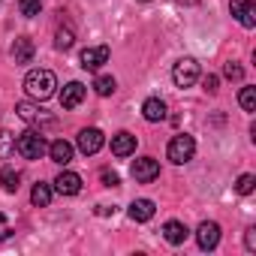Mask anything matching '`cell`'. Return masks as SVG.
<instances>
[{
	"instance_id": "6da1fadb",
	"label": "cell",
	"mask_w": 256,
	"mask_h": 256,
	"mask_svg": "<svg viewBox=\"0 0 256 256\" xmlns=\"http://www.w3.org/2000/svg\"><path fill=\"white\" fill-rule=\"evenodd\" d=\"M54 88H58V76H54L52 70H30V72L24 76V90H28V96L36 100V102L54 96Z\"/></svg>"
},
{
	"instance_id": "4fadbf2b",
	"label": "cell",
	"mask_w": 256,
	"mask_h": 256,
	"mask_svg": "<svg viewBox=\"0 0 256 256\" xmlns=\"http://www.w3.org/2000/svg\"><path fill=\"white\" fill-rule=\"evenodd\" d=\"M136 136L130 133V130H120V133H114L112 136V154L114 157H133L136 154Z\"/></svg>"
},
{
	"instance_id": "4dcf8cb0",
	"label": "cell",
	"mask_w": 256,
	"mask_h": 256,
	"mask_svg": "<svg viewBox=\"0 0 256 256\" xmlns=\"http://www.w3.org/2000/svg\"><path fill=\"white\" fill-rule=\"evenodd\" d=\"M118 208L114 205H96V217H108V214H114Z\"/></svg>"
},
{
	"instance_id": "e0dca14e",
	"label": "cell",
	"mask_w": 256,
	"mask_h": 256,
	"mask_svg": "<svg viewBox=\"0 0 256 256\" xmlns=\"http://www.w3.org/2000/svg\"><path fill=\"white\" fill-rule=\"evenodd\" d=\"M154 214H157V205L151 199H133L130 202V220L148 223V220H154Z\"/></svg>"
},
{
	"instance_id": "5bb4252c",
	"label": "cell",
	"mask_w": 256,
	"mask_h": 256,
	"mask_svg": "<svg viewBox=\"0 0 256 256\" xmlns=\"http://www.w3.org/2000/svg\"><path fill=\"white\" fill-rule=\"evenodd\" d=\"M84 94H88V88L82 84V82H70V84H64V90H60V108H78L82 106V100H84Z\"/></svg>"
},
{
	"instance_id": "5b68a950",
	"label": "cell",
	"mask_w": 256,
	"mask_h": 256,
	"mask_svg": "<svg viewBox=\"0 0 256 256\" xmlns=\"http://www.w3.org/2000/svg\"><path fill=\"white\" fill-rule=\"evenodd\" d=\"M202 78V66H199V60L196 58H181L175 66H172V82H175V88H193L196 82Z\"/></svg>"
},
{
	"instance_id": "9c48e42d",
	"label": "cell",
	"mask_w": 256,
	"mask_h": 256,
	"mask_svg": "<svg viewBox=\"0 0 256 256\" xmlns=\"http://www.w3.org/2000/svg\"><path fill=\"white\" fill-rule=\"evenodd\" d=\"M130 172H133V178H136L139 184H154V181L160 178V160H154V157H139Z\"/></svg>"
},
{
	"instance_id": "52a82bcc",
	"label": "cell",
	"mask_w": 256,
	"mask_h": 256,
	"mask_svg": "<svg viewBox=\"0 0 256 256\" xmlns=\"http://www.w3.org/2000/svg\"><path fill=\"white\" fill-rule=\"evenodd\" d=\"M196 244H199V250H205V253L217 250V244H220V223L202 220V223L196 226Z\"/></svg>"
},
{
	"instance_id": "8fae6325",
	"label": "cell",
	"mask_w": 256,
	"mask_h": 256,
	"mask_svg": "<svg viewBox=\"0 0 256 256\" xmlns=\"http://www.w3.org/2000/svg\"><path fill=\"white\" fill-rule=\"evenodd\" d=\"M108 58H112L108 46H96V48H84V52H82V58H78V64H82V70L96 72L102 64H108Z\"/></svg>"
},
{
	"instance_id": "ba28073f",
	"label": "cell",
	"mask_w": 256,
	"mask_h": 256,
	"mask_svg": "<svg viewBox=\"0 0 256 256\" xmlns=\"http://www.w3.org/2000/svg\"><path fill=\"white\" fill-rule=\"evenodd\" d=\"M229 12H232V18H235L241 28H247V30L256 28V4H253V0H232V4H229Z\"/></svg>"
},
{
	"instance_id": "3957f363",
	"label": "cell",
	"mask_w": 256,
	"mask_h": 256,
	"mask_svg": "<svg viewBox=\"0 0 256 256\" xmlns=\"http://www.w3.org/2000/svg\"><path fill=\"white\" fill-rule=\"evenodd\" d=\"M166 157H169V163H175V166L190 163V160L196 157V139H193L190 133H178V136H172L169 145H166Z\"/></svg>"
},
{
	"instance_id": "9a60e30c",
	"label": "cell",
	"mask_w": 256,
	"mask_h": 256,
	"mask_svg": "<svg viewBox=\"0 0 256 256\" xmlns=\"http://www.w3.org/2000/svg\"><path fill=\"white\" fill-rule=\"evenodd\" d=\"M72 151H76V148H72L66 139H54V142L48 145L46 154L52 157V163H58V166H70V163H72Z\"/></svg>"
},
{
	"instance_id": "f546056e",
	"label": "cell",
	"mask_w": 256,
	"mask_h": 256,
	"mask_svg": "<svg viewBox=\"0 0 256 256\" xmlns=\"http://www.w3.org/2000/svg\"><path fill=\"white\" fill-rule=\"evenodd\" d=\"M202 88H205L208 94H217V90H220V78H217L214 72H208V76L202 78Z\"/></svg>"
},
{
	"instance_id": "30bf717a",
	"label": "cell",
	"mask_w": 256,
	"mask_h": 256,
	"mask_svg": "<svg viewBox=\"0 0 256 256\" xmlns=\"http://www.w3.org/2000/svg\"><path fill=\"white\" fill-rule=\"evenodd\" d=\"M52 187H54V193H60V196H78V193H82V175H78V172H70V169L64 166V172L52 181Z\"/></svg>"
},
{
	"instance_id": "44dd1931",
	"label": "cell",
	"mask_w": 256,
	"mask_h": 256,
	"mask_svg": "<svg viewBox=\"0 0 256 256\" xmlns=\"http://www.w3.org/2000/svg\"><path fill=\"white\" fill-rule=\"evenodd\" d=\"M76 46V30H72V24H60L58 30H54V48L58 52H70Z\"/></svg>"
},
{
	"instance_id": "7c38bea8",
	"label": "cell",
	"mask_w": 256,
	"mask_h": 256,
	"mask_svg": "<svg viewBox=\"0 0 256 256\" xmlns=\"http://www.w3.org/2000/svg\"><path fill=\"white\" fill-rule=\"evenodd\" d=\"M12 60L18 64V66H28V64H34V54H36V46H34V40L30 36H16V42H12Z\"/></svg>"
},
{
	"instance_id": "1f68e13d",
	"label": "cell",
	"mask_w": 256,
	"mask_h": 256,
	"mask_svg": "<svg viewBox=\"0 0 256 256\" xmlns=\"http://www.w3.org/2000/svg\"><path fill=\"white\" fill-rule=\"evenodd\" d=\"M178 4H181V6H196L199 0H178Z\"/></svg>"
},
{
	"instance_id": "ac0fdd59",
	"label": "cell",
	"mask_w": 256,
	"mask_h": 256,
	"mask_svg": "<svg viewBox=\"0 0 256 256\" xmlns=\"http://www.w3.org/2000/svg\"><path fill=\"white\" fill-rule=\"evenodd\" d=\"M163 238L178 247V244H184V241L190 238V229H187L181 220H166V223H163Z\"/></svg>"
},
{
	"instance_id": "7a4b0ae2",
	"label": "cell",
	"mask_w": 256,
	"mask_h": 256,
	"mask_svg": "<svg viewBox=\"0 0 256 256\" xmlns=\"http://www.w3.org/2000/svg\"><path fill=\"white\" fill-rule=\"evenodd\" d=\"M46 151H48V142H46V136H42L40 130H24V133H18V139H16V154H22L24 160H40Z\"/></svg>"
},
{
	"instance_id": "484cf974",
	"label": "cell",
	"mask_w": 256,
	"mask_h": 256,
	"mask_svg": "<svg viewBox=\"0 0 256 256\" xmlns=\"http://www.w3.org/2000/svg\"><path fill=\"white\" fill-rule=\"evenodd\" d=\"M18 10H22L24 18H34V16H40V10H42V0H18Z\"/></svg>"
},
{
	"instance_id": "8992f818",
	"label": "cell",
	"mask_w": 256,
	"mask_h": 256,
	"mask_svg": "<svg viewBox=\"0 0 256 256\" xmlns=\"http://www.w3.org/2000/svg\"><path fill=\"white\" fill-rule=\"evenodd\" d=\"M102 145H106V136H102V130H96V126H84V130H78V136H76V148L84 157L100 154Z\"/></svg>"
},
{
	"instance_id": "ffe728a7",
	"label": "cell",
	"mask_w": 256,
	"mask_h": 256,
	"mask_svg": "<svg viewBox=\"0 0 256 256\" xmlns=\"http://www.w3.org/2000/svg\"><path fill=\"white\" fill-rule=\"evenodd\" d=\"M0 187H4V193H18V187H22V172L12 169V166H4V169H0Z\"/></svg>"
},
{
	"instance_id": "4316f807",
	"label": "cell",
	"mask_w": 256,
	"mask_h": 256,
	"mask_svg": "<svg viewBox=\"0 0 256 256\" xmlns=\"http://www.w3.org/2000/svg\"><path fill=\"white\" fill-rule=\"evenodd\" d=\"M223 76H226L229 82H241V78H244V66L235 64V60H229V64H223Z\"/></svg>"
},
{
	"instance_id": "603a6c76",
	"label": "cell",
	"mask_w": 256,
	"mask_h": 256,
	"mask_svg": "<svg viewBox=\"0 0 256 256\" xmlns=\"http://www.w3.org/2000/svg\"><path fill=\"white\" fill-rule=\"evenodd\" d=\"M238 106H241L247 114L256 112V88H253V84H244V88L238 90Z\"/></svg>"
},
{
	"instance_id": "d4e9b609",
	"label": "cell",
	"mask_w": 256,
	"mask_h": 256,
	"mask_svg": "<svg viewBox=\"0 0 256 256\" xmlns=\"http://www.w3.org/2000/svg\"><path fill=\"white\" fill-rule=\"evenodd\" d=\"M253 190H256V175H250V172L238 175V181H235V193H238V196H250Z\"/></svg>"
},
{
	"instance_id": "f1b7e54d",
	"label": "cell",
	"mask_w": 256,
	"mask_h": 256,
	"mask_svg": "<svg viewBox=\"0 0 256 256\" xmlns=\"http://www.w3.org/2000/svg\"><path fill=\"white\" fill-rule=\"evenodd\" d=\"M244 250L247 253H256V226H247L244 229Z\"/></svg>"
},
{
	"instance_id": "d6a6232c",
	"label": "cell",
	"mask_w": 256,
	"mask_h": 256,
	"mask_svg": "<svg viewBox=\"0 0 256 256\" xmlns=\"http://www.w3.org/2000/svg\"><path fill=\"white\" fill-rule=\"evenodd\" d=\"M139 4H151V0H139Z\"/></svg>"
},
{
	"instance_id": "cb8c5ba5",
	"label": "cell",
	"mask_w": 256,
	"mask_h": 256,
	"mask_svg": "<svg viewBox=\"0 0 256 256\" xmlns=\"http://www.w3.org/2000/svg\"><path fill=\"white\" fill-rule=\"evenodd\" d=\"M16 157V136L10 130H0V160H12Z\"/></svg>"
},
{
	"instance_id": "83f0119b",
	"label": "cell",
	"mask_w": 256,
	"mask_h": 256,
	"mask_svg": "<svg viewBox=\"0 0 256 256\" xmlns=\"http://www.w3.org/2000/svg\"><path fill=\"white\" fill-rule=\"evenodd\" d=\"M100 181H102V187H120V175L114 172V169H100Z\"/></svg>"
},
{
	"instance_id": "d6986e66",
	"label": "cell",
	"mask_w": 256,
	"mask_h": 256,
	"mask_svg": "<svg viewBox=\"0 0 256 256\" xmlns=\"http://www.w3.org/2000/svg\"><path fill=\"white\" fill-rule=\"evenodd\" d=\"M52 196H54V187L46 184V181L34 184V190H30V202H34L36 208H48V205H52Z\"/></svg>"
},
{
	"instance_id": "277c9868",
	"label": "cell",
	"mask_w": 256,
	"mask_h": 256,
	"mask_svg": "<svg viewBox=\"0 0 256 256\" xmlns=\"http://www.w3.org/2000/svg\"><path fill=\"white\" fill-rule=\"evenodd\" d=\"M16 114L24 120V124H30V126H54L58 120H54V114L52 112H46L36 100L30 102V100H24V102H16Z\"/></svg>"
},
{
	"instance_id": "7402d4cb",
	"label": "cell",
	"mask_w": 256,
	"mask_h": 256,
	"mask_svg": "<svg viewBox=\"0 0 256 256\" xmlns=\"http://www.w3.org/2000/svg\"><path fill=\"white\" fill-rule=\"evenodd\" d=\"M94 90H96L100 96H112V94L118 90V78H114V76H108V72H102V76H96V78H94Z\"/></svg>"
},
{
	"instance_id": "2e32d148",
	"label": "cell",
	"mask_w": 256,
	"mask_h": 256,
	"mask_svg": "<svg viewBox=\"0 0 256 256\" xmlns=\"http://www.w3.org/2000/svg\"><path fill=\"white\" fill-rule=\"evenodd\" d=\"M142 118H145L148 124H160V120H166V102H163L160 96H148V100L142 102Z\"/></svg>"
}]
</instances>
